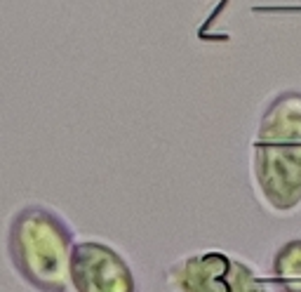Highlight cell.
<instances>
[{
	"mask_svg": "<svg viewBox=\"0 0 301 292\" xmlns=\"http://www.w3.org/2000/svg\"><path fill=\"white\" fill-rule=\"evenodd\" d=\"M172 292H271L254 266L224 250H200L170 264Z\"/></svg>",
	"mask_w": 301,
	"mask_h": 292,
	"instance_id": "3957f363",
	"label": "cell"
},
{
	"mask_svg": "<svg viewBox=\"0 0 301 292\" xmlns=\"http://www.w3.org/2000/svg\"><path fill=\"white\" fill-rule=\"evenodd\" d=\"M273 292H301V238L285 240L271 260Z\"/></svg>",
	"mask_w": 301,
	"mask_h": 292,
	"instance_id": "5b68a950",
	"label": "cell"
},
{
	"mask_svg": "<svg viewBox=\"0 0 301 292\" xmlns=\"http://www.w3.org/2000/svg\"><path fill=\"white\" fill-rule=\"evenodd\" d=\"M71 292H139L125 255L99 238L75 240L68 266Z\"/></svg>",
	"mask_w": 301,
	"mask_h": 292,
	"instance_id": "277c9868",
	"label": "cell"
},
{
	"mask_svg": "<svg viewBox=\"0 0 301 292\" xmlns=\"http://www.w3.org/2000/svg\"><path fill=\"white\" fill-rule=\"evenodd\" d=\"M73 245L71 224L45 203L17 207L7 222V260L19 281L35 292H71L68 266Z\"/></svg>",
	"mask_w": 301,
	"mask_h": 292,
	"instance_id": "7a4b0ae2",
	"label": "cell"
},
{
	"mask_svg": "<svg viewBox=\"0 0 301 292\" xmlns=\"http://www.w3.org/2000/svg\"><path fill=\"white\" fill-rule=\"evenodd\" d=\"M252 184L275 215L301 207V92L282 90L266 101L252 139Z\"/></svg>",
	"mask_w": 301,
	"mask_h": 292,
	"instance_id": "6da1fadb",
	"label": "cell"
}]
</instances>
